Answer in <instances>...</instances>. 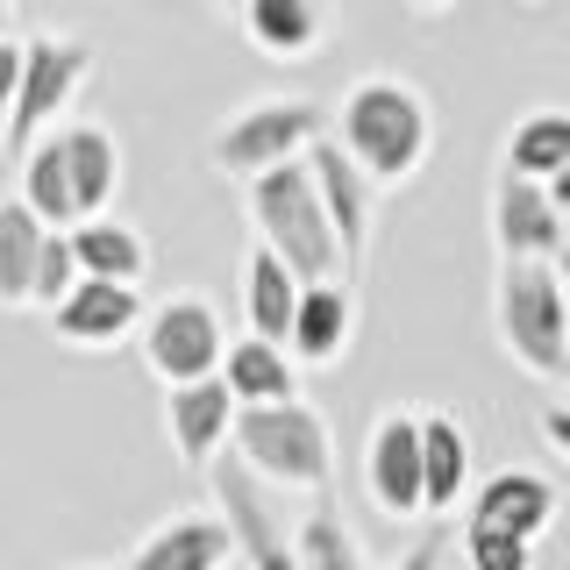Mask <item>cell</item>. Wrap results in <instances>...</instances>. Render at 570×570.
<instances>
[{
    "label": "cell",
    "instance_id": "cell-1",
    "mask_svg": "<svg viewBox=\"0 0 570 570\" xmlns=\"http://www.w3.org/2000/svg\"><path fill=\"white\" fill-rule=\"evenodd\" d=\"M328 136L364 165L371 186H406L421 178L428 150H435V107L414 79H392V71H371L356 79L328 115Z\"/></svg>",
    "mask_w": 570,
    "mask_h": 570
},
{
    "label": "cell",
    "instance_id": "cell-2",
    "mask_svg": "<svg viewBox=\"0 0 570 570\" xmlns=\"http://www.w3.org/2000/svg\"><path fill=\"white\" fill-rule=\"evenodd\" d=\"M243 193H249V228H257V243L278 249L285 272L299 285H335L350 272L343 236H335L328 207H321V186H314L307 157L285 165V171H264L257 186H243Z\"/></svg>",
    "mask_w": 570,
    "mask_h": 570
},
{
    "label": "cell",
    "instance_id": "cell-3",
    "mask_svg": "<svg viewBox=\"0 0 570 570\" xmlns=\"http://www.w3.org/2000/svg\"><path fill=\"white\" fill-rule=\"evenodd\" d=\"M492 321L528 379H570V278L563 264H499Z\"/></svg>",
    "mask_w": 570,
    "mask_h": 570
},
{
    "label": "cell",
    "instance_id": "cell-4",
    "mask_svg": "<svg viewBox=\"0 0 570 570\" xmlns=\"http://www.w3.org/2000/svg\"><path fill=\"white\" fill-rule=\"evenodd\" d=\"M272 492H328L335 485V435L307 400L293 406H243L228 442Z\"/></svg>",
    "mask_w": 570,
    "mask_h": 570
},
{
    "label": "cell",
    "instance_id": "cell-5",
    "mask_svg": "<svg viewBox=\"0 0 570 570\" xmlns=\"http://www.w3.org/2000/svg\"><path fill=\"white\" fill-rule=\"evenodd\" d=\"M321 136H328V107H314V100H249V107H236V115L214 129L207 157H214L222 178L257 186L264 171L299 165Z\"/></svg>",
    "mask_w": 570,
    "mask_h": 570
},
{
    "label": "cell",
    "instance_id": "cell-6",
    "mask_svg": "<svg viewBox=\"0 0 570 570\" xmlns=\"http://www.w3.org/2000/svg\"><path fill=\"white\" fill-rule=\"evenodd\" d=\"M207 485H214V507H222L228 534H236V563L243 570H307L299 563V528H285L278 492L264 485L243 456H222L207 471Z\"/></svg>",
    "mask_w": 570,
    "mask_h": 570
},
{
    "label": "cell",
    "instance_id": "cell-7",
    "mask_svg": "<svg viewBox=\"0 0 570 570\" xmlns=\"http://www.w3.org/2000/svg\"><path fill=\"white\" fill-rule=\"evenodd\" d=\"M136 343H142V364H150V379L165 392L207 385V379H222V364H228V328L207 299H165V307H150Z\"/></svg>",
    "mask_w": 570,
    "mask_h": 570
},
{
    "label": "cell",
    "instance_id": "cell-8",
    "mask_svg": "<svg viewBox=\"0 0 570 570\" xmlns=\"http://www.w3.org/2000/svg\"><path fill=\"white\" fill-rule=\"evenodd\" d=\"M86 79H94V43H86V36H29V58H22V107H14L8 150L29 157L36 142L58 129L65 107L79 100Z\"/></svg>",
    "mask_w": 570,
    "mask_h": 570
},
{
    "label": "cell",
    "instance_id": "cell-9",
    "mask_svg": "<svg viewBox=\"0 0 570 570\" xmlns=\"http://www.w3.org/2000/svg\"><path fill=\"white\" fill-rule=\"evenodd\" d=\"M364 492L392 521H421L428 513V456H421V414H379L364 435Z\"/></svg>",
    "mask_w": 570,
    "mask_h": 570
},
{
    "label": "cell",
    "instance_id": "cell-10",
    "mask_svg": "<svg viewBox=\"0 0 570 570\" xmlns=\"http://www.w3.org/2000/svg\"><path fill=\"white\" fill-rule=\"evenodd\" d=\"M492 249L499 264H563L570 257V222L549 200V186L499 171L492 178Z\"/></svg>",
    "mask_w": 570,
    "mask_h": 570
},
{
    "label": "cell",
    "instance_id": "cell-11",
    "mask_svg": "<svg viewBox=\"0 0 570 570\" xmlns=\"http://www.w3.org/2000/svg\"><path fill=\"white\" fill-rule=\"evenodd\" d=\"M236 392L228 379H207V385H178L165 392V435L186 471H214V463L228 456V442H236Z\"/></svg>",
    "mask_w": 570,
    "mask_h": 570
},
{
    "label": "cell",
    "instance_id": "cell-12",
    "mask_svg": "<svg viewBox=\"0 0 570 570\" xmlns=\"http://www.w3.org/2000/svg\"><path fill=\"white\" fill-rule=\"evenodd\" d=\"M307 171H314L321 207H328L335 236H343V257H350V272H356V264H364V249H371V222H379V186H371L364 165H356L335 136H321L314 150H307Z\"/></svg>",
    "mask_w": 570,
    "mask_h": 570
},
{
    "label": "cell",
    "instance_id": "cell-13",
    "mask_svg": "<svg viewBox=\"0 0 570 570\" xmlns=\"http://www.w3.org/2000/svg\"><path fill=\"white\" fill-rule=\"evenodd\" d=\"M121 570H236V534L222 513H171L129 549Z\"/></svg>",
    "mask_w": 570,
    "mask_h": 570
},
{
    "label": "cell",
    "instance_id": "cell-14",
    "mask_svg": "<svg viewBox=\"0 0 570 570\" xmlns=\"http://www.w3.org/2000/svg\"><path fill=\"white\" fill-rule=\"evenodd\" d=\"M50 321H58V335H65L71 350H115V343H129V335H142L150 307H142L136 285H100V278H86Z\"/></svg>",
    "mask_w": 570,
    "mask_h": 570
},
{
    "label": "cell",
    "instance_id": "cell-15",
    "mask_svg": "<svg viewBox=\"0 0 570 570\" xmlns=\"http://www.w3.org/2000/svg\"><path fill=\"white\" fill-rule=\"evenodd\" d=\"M463 528H492V534H521V542H542L557 528V485L542 471H499L478 485L471 521Z\"/></svg>",
    "mask_w": 570,
    "mask_h": 570
},
{
    "label": "cell",
    "instance_id": "cell-16",
    "mask_svg": "<svg viewBox=\"0 0 570 570\" xmlns=\"http://www.w3.org/2000/svg\"><path fill=\"white\" fill-rule=\"evenodd\" d=\"M350 335H356V293L335 278V285H307V293H299V314H293L285 350H293L299 371H328V364L350 356Z\"/></svg>",
    "mask_w": 570,
    "mask_h": 570
},
{
    "label": "cell",
    "instance_id": "cell-17",
    "mask_svg": "<svg viewBox=\"0 0 570 570\" xmlns=\"http://www.w3.org/2000/svg\"><path fill=\"white\" fill-rule=\"evenodd\" d=\"M58 142L71 165V193H79V222H107V207L121 193V142L100 121H71V129H58Z\"/></svg>",
    "mask_w": 570,
    "mask_h": 570
},
{
    "label": "cell",
    "instance_id": "cell-18",
    "mask_svg": "<svg viewBox=\"0 0 570 570\" xmlns=\"http://www.w3.org/2000/svg\"><path fill=\"white\" fill-rule=\"evenodd\" d=\"M243 36L278 65H299L328 36V8L321 0H243Z\"/></svg>",
    "mask_w": 570,
    "mask_h": 570
},
{
    "label": "cell",
    "instance_id": "cell-19",
    "mask_svg": "<svg viewBox=\"0 0 570 570\" xmlns=\"http://www.w3.org/2000/svg\"><path fill=\"white\" fill-rule=\"evenodd\" d=\"M236 406H293L299 400V364L285 343H264V335H243L228 343V364H222Z\"/></svg>",
    "mask_w": 570,
    "mask_h": 570
},
{
    "label": "cell",
    "instance_id": "cell-20",
    "mask_svg": "<svg viewBox=\"0 0 570 570\" xmlns=\"http://www.w3.org/2000/svg\"><path fill=\"white\" fill-rule=\"evenodd\" d=\"M50 236H58V228L36 222L22 193L0 200V307H36V272H43Z\"/></svg>",
    "mask_w": 570,
    "mask_h": 570
},
{
    "label": "cell",
    "instance_id": "cell-21",
    "mask_svg": "<svg viewBox=\"0 0 570 570\" xmlns=\"http://www.w3.org/2000/svg\"><path fill=\"white\" fill-rule=\"evenodd\" d=\"M299 285L293 272H285V257L278 249H249V264H243V314H249V335H264V343H285L293 335V314H299Z\"/></svg>",
    "mask_w": 570,
    "mask_h": 570
},
{
    "label": "cell",
    "instance_id": "cell-22",
    "mask_svg": "<svg viewBox=\"0 0 570 570\" xmlns=\"http://www.w3.org/2000/svg\"><path fill=\"white\" fill-rule=\"evenodd\" d=\"M71 249H79V272L100 285H142V272H150V243L129 222H79Z\"/></svg>",
    "mask_w": 570,
    "mask_h": 570
},
{
    "label": "cell",
    "instance_id": "cell-23",
    "mask_svg": "<svg viewBox=\"0 0 570 570\" xmlns=\"http://www.w3.org/2000/svg\"><path fill=\"white\" fill-rule=\"evenodd\" d=\"M22 200H29L36 222L58 228V236H71V228H79V193H71V165H65L58 129H50V136L22 157Z\"/></svg>",
    "mask_w": 570,
    "mask_h": 570
},
{
    "label": "cell",
    "instance_id": "cell-24",
    "mask_svg": "<svg viewBox=\"0 0 570 570\" xmlns=\"http://www.w3.org/2000/svg\"><path fill=\"white\" fill-rule=\"evenodd\" d=\"M499 171L534 178V186H549L557 171H570V115H563V107H534V115L513 121L507 165H499Z\"/></svg>",
    "mask_w": 570,
    "mask_h": 570
},
{
    "label": "cell",
    "instance_id": "cell-25",
    "mask_svg": "<svg viewBox=\"0 0 570 570\" xmlns=\"http://www.w3.org/2000/svg\"><path fill=\"white\" fill-rule=\"evenodd\" d=\"M421 456H428V513H456L471 485V435L456 414H421Z\"/></svg>",
    "mask_w": 570,
    "mask_h": 570
},
{
    "label": "cell",
    "instance_id": "cell-26",
    "mask_svg": "<svg viewBox=\"0 0 570 570\" xmlns=\"http://www.w3.org/2000/svg\"><path fill=\"white\" fill-rule=\"evenodd\" d=\"M299 563H307V570H371L364 557H356L350 528L335 521L328 507L299 521ZM435 563H442V542H435V534H428V542H421V549H414V557H406L400 570H435Z\"/></svg>",
    "mask_w": 570,
    "mask_h": 570
},
{
    "label": "cell",
    "instance_id": "cell-27",
    "mask_svg": "<svg viewBox=\"0 0 570 570\" xmlns=\"http://www.w3.org/2000/svg\"><path fill=\"white\" fill-rule=\"evenodd\" d=\"M79 285H86V272H79V249H71V236H50L43 243V272H36V307L58 314Z\"/></svg>",
    "mask_w": 570,
    "mask_h": 570
},
{
    "label": "cell",
    "instance_id": "cell-28",
    "mask_svg": "<svg viewBox=\"0 0 570 570\" xmlns=\"http://www.w3.org/2000/svg\"><path fill=\"white\" fill-rule=\"evenodd\" d=\"M463 563L471 570H534V542L492 534V528H463Z\"/></svg>",
    "mask_w": 570,
    "mask_h": 570
},
{
    "label": "cell",
    "instance_id": "cell-29",
    "mask_svg": "<svg viewBox=\"0 0 570 570\" xmlns=\"http://www.w3.org/2000/svg\"><path fill=\"white\" fill-rule=\"evenodd\" d=\"M22 58H29V43L0 36V142H8V129H14V107H22Z\"/></svg>",
    "mask_w": 570,
    "mask_h": 570
},
{
    "label": "cell",
    "instance_id": "cell-30",
    "mask_svg": "<svg viewBox=\"0 0 570 570\" xmlns=\"http://www.w3.org/2000/svg\"><path fill=\"white\" fill-rule=\"evenodd\" d=\"M542 442L570 463V406H549V414H542Z\"/></svg>",
    "mask_w": 570,
    "mask_h": 570
},
{
    "label": "cell",
    "instance_id": "cell-31",
    "mask_svg": "<svg viewBox=\"0 0 570 570\" xmlns=\"http://www.w3.org/2000/svg\"><path fill=\"white\" fill-rule=\"evenodd\" d=\"M549 200H557V207H563V222H570V171L549 178Z\"/></svg>",
    "mask_w": 570,
    "mask_h": 570
},
{
    "label": "cell",
    "instance_id": "cell-32",
    "mask_svg": "<svg viewBox=\"0 0 570 570\" xmlns=\"http://www.w3.org/2000/svg\"><path fill=\"white\" fill-rule=\"evenodd\" d=\"M414 8H421V14H442V8H456V0H414Z\"/></svg>",
    "mask_w": 570,
    "mask_h": 570
},
{
    "label": "cell",
    "instance_id": "cell-33",
    "mask_svg": "<svg viewBox=\"0 0 570 570\" xmlns=\"http://www.w3.org/2000/svg\"><path fill=\"white\" fill-rule=\"evenodd\" d=\"M8 14H14V0H0V36H8Z\"/></svg>",
    "mask_w": 570,
    "mask_h": 570
},
{
    "label": "cell",
    "instance_id": "cell-34",
    "mask_svg": "<svg viewBox=\"0 0 570 570\" xmlns=\"http://www.w3.org/2000/svg\"><path fill=\"white\" fill-rule=\"evenodd\" d=\"M222 8H236V14H243V0H222Z\"/></svg>",
    "mask_w": 570,
    "mask_h": 570
},
{
    "label": "cell",
    "instance_id": "cell-35",
    "mask_svg": "<svg viewBox=\"0 0 570 570\" xmlns=\"http://www.w3.org/2000/svg\"><path fill=\"white\" fill-rule=\"evenodd\" d=\"M236 570H243V563H236Z\"/></svg>",
    "mask_w": 570,
    "mask_h": 570
}]
</instances>
